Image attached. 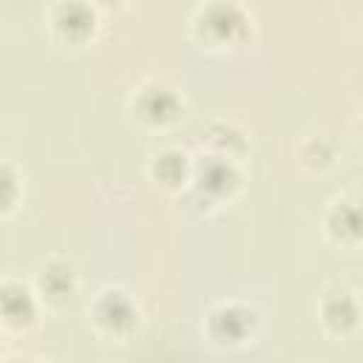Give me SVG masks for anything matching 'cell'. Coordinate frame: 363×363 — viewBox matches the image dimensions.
<instances>
[{"instance_id": "6da1fadb", "label": "cell", "mask_w": 363, "mask_h": 363, "mask_svg": "<svg viewBox=\"0 0 363 363\" xmlns=\"http://www.w3.org/2000/svg\"><path fill=\"white\" fill-rule=\"evenodd\" d=\"M238 187V170L224 156H207L196 167V190L210 199H221Z\"/></svg>"}, {"instance_id": "7a4b0ae2", "label": "cell", "mask_w": 363, "mask_h": 363, "mask_svg": "<svg viewBox=\"0 0 363 363\" xmlns=\"http://www.w3.org/2000/svg\"><path fill=\"white\" fill-rule=\"evenodd\" d=\"M252 323H255V312L252 309H247L241 303H230V306H218L210 315L207 329L218 343H238V340L247 337Z\"/></svg>"}, {"instance_id": "3957f363", "label": "cell", "mask_w": 363, "mask_h": 363, "mask_svg": "<svg viewBox=\"0 0 363 363\" xmlns=\"http://www.w3.org/2000/svg\"><path fill=\"white\" fill-rule=\"evenodd\" d=\"M94 318L108 332H128L136 323V309H133V303L125 292L108 289V292L99 295V301L94 306Z\"/></svg>"}, {"instance_id": "277c9868", "label": "cell", "mask_w": 363, "mask_h": 363, "mask_svg": "<svg viewBox=\"0 0 363 363\" xmlns=\"http://www.w3.org/2000/svg\"><path fill=\"white\" fill-rule=\"evenodd\" d=\"M136 111L145 122H153V125H164L170 122L176 113H179V96L170 91V88H162V85H153V88H145L136 99Z\"/></svg>"}, {"instance_id": "5b68a950", "label": "cell", "mask_w": 363, "mask_h": 363, "mask_svg": "<svg viewBox=\"0 0 363 363\" xmlns=\"http://www.w3.org/2000/svg\"><path fill=\"white\" fill-rule=\"evenodd\" d=\"M0 315L11 323V326H23V323H31L34 315H37V306H34V298L31 292L23 286V284H3L0 286Z\"/></svg>"}, {"instance_id": "8992f818", "label": "cell", "mask_w": 363, "mask_h": 363, "mask_svg": "<svg viewBox=\"0 0 363 363\" xmlns=\"http://www.w3.org/2000/svg\"><path fill=\"white\" fill-rule=\"evenodd\" d=\"M201 28L207 34H213L216 40H230L244 28V17L235 6L227 3H216L201 14Z\"/></svg>"}, {"instance_id": "52a82bcc", "label": "cell", "mask_w": 363, "mask_h": 363, "mask_svg": "<svg viewBox=\"0 0 363 363\" xmlns=\"http://www.w3.org/2000/svg\"><path fill=\"white\" fill-rule=\"evenodd\" d=\"M94 28V14L82 3H62L57 9V31L68 40H79Z\"/></svg>"}, {"instance_id": "ba28073f", "label": "cell", "mask_w": 363, "mask_h": 363, "mask_svg": "<svg viewBox=\"0 0 363 363\" xmlns=\"http://www.w3.org/2000/svg\"><path fill=\"white\" fill-rule=\"evenodd\" d=\"M40 286H43V292H45L48 298H54V301L68 298L71 289H74V269H71V264H65V261H51V264L43 269V275H40Z\"/></svg>"}, {"instance_id": "9c48e42d", "label": "cell", "mask_w": 363, "mask_h": 363, "mask_svg": "<svg viewBox=\"0 0 363 363\" xmlns=\"http://www.w3.org/2000/svg\"><path fill=\"white\" fill-rule=\"evenodd\" d=\"M153 176L162 184H167V187L182 184L184 176H187V156L182 150H164V153H159L156 162H153Z\"/></svg>"}, {"instance_id": "30bf717a", "label": "cell", "mask_w": 363, "mask_h": 363, "mask_svg": "<svg viewBox=\"0 0 363 363\" xmlns=\"http://www.w3.org/2000/svg\"><path fill=\"white\" fill-rule=\"evenodd\" d=\"M323 318L335 332H346L357 320V306H354V301L349 295H335V298H329L323 303Z\"/></svg>"}, {"instance_id": "8fae6325", "label": "cell", "mask_w": 363, "mask_h": 363, "mask_svg": "<svg viewBox=\"0 0 363 363\" xmlns=\"http://www.w3.org/2000/svg\"><path fill=\"white\" fill-rule=\"evenodd\" d=\"M207 142H210L213 147H218L224 159H230L235 150H244V136H241L233 125H224V122H218V125H213V128L207 130Z\"/></svg>"}, {"instance_id": "7c38bea8", "label": "cell", "mask_w": 363, "mask_h": 363, "mask_svg": "<svg viewBox=\"0 0 363 363\" xmlns=\"http://www.w3.org/2000/svg\"><path fill=\"white\" fill-rule=\"evenodd\" d=\"M357 227H360V221H357V210H354L352 204H340V207H335V210L329 213V230H332L335 235H340V238H354V235H357Z\"/></svg>"}, {"instance_id": "4fadbf2b", "label": "cell", "mask_w": 363, "mask_h": 363, "mask_svg": "<svg viewBox=\"0 0 363 363\" xmlns=\"http://www.w3.org/2000/svg\"><path fill=\"white\" fill-rule=\"evenodd\" d=\"M17 201V176L9 164H0V213Z\"/></svg>"}, {"instance_id": "5bb4252c", "label": "cell", "mask_w": 363, "mask_h": 363, "mask_svg": "<svg viewBox=\"0 0 363 363\" xmlns=\"http://www.w3.org/2000/svg\"><path fill=\"white\" fill-rule=\"evenodd\" d=\"M306 147H312V153L303 150V159H306V162H329V159H332V150H329L320 139H312Z\"/></svg>"}]
</instances>
